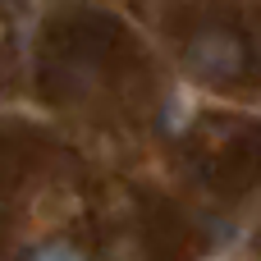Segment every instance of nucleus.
<instances>
[{
  "instance_id": "f257e3e1",
  "label": "nucleus",
  "mask_w": 261,
  "mask_h": 261,
  "mask_svg": "<svg viewBox=\"0 0 261 261\" xmlns=\"http://www.w3.org/2000/svg\"><path fill=\"white\" fill-rule=\"evenodd\" d=\"M23 261H87L73 243H41V248H32Z\"/></svg>"
}]
</instances>
